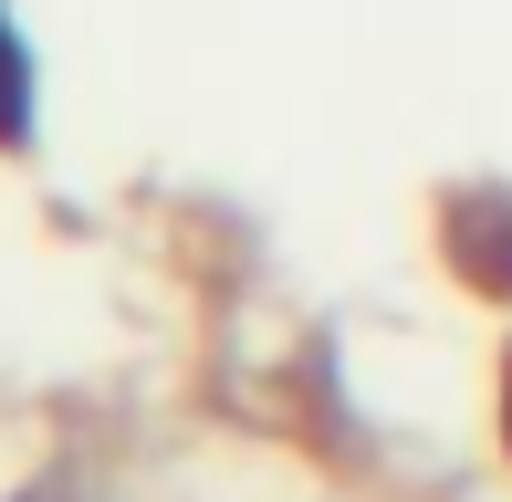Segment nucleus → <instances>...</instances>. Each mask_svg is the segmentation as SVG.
<instances>
[{"instance_id": "1", "label": "nucleus", "mask_w": 512, "mask_h": 502, "mask_svg": "<svg viewBox=\"0 0 512 502\" xmlns=\"http://www.w3.org/2000/svg\"><path fill=\"white\" fill-rule=\"evenodd\" d=\"M450 241H460V272H471V283L512 293V189H471L450 210Z\"/></svg>"}, {"instance_id": "2", "label": "nucleus", "mask_w": 512, "mask_h": 502, "mask_svg": "<svg viewBox=\"0 0 512 502\" xmlns=\"http://www.w3.org/2000/svg\"><path fill=\"white\" fill-rule=\"evenodd\" d=\"M32 136V53H21L11 11H0V147H21Z\"/></svg>"}, {"instance_id": "3", "label": "nucleus", "mask_w": 512, "mask_h": 502, "mask_svg": "<svg viewBox=\"0 0 512 502\" xmlns=\"http://www.w3.org/2000/svg\"><path fill=\"white\" fill-rule=\"evenodd\" d=\"M502 429H512V377H502Z\"/></svg>"}]
</instances>
